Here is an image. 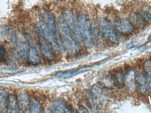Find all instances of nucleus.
<instances>
[{
	"label": "nucleus",
	"mask_w": 151,
	"mask_h": 113,
	"mask_svg": "<svg viewBox=\"0 0 151 113\" xmlns=\"http://www.w3.org/2000/svg\"><path fill=\"white\" fill-rule=\"evenodd\" d=\"M78 23L85 43L89 47L91 46L93 44V34L89 18L87 15L82 14L79 16Z\"/></svg>",
	"instance_id": "f257e3e1"
},
{
	"label": "nucleus",
	"mask_w": 151,
	"mask_h": 113,
	"mask_svg": "<svg viewBox=\"0 0 151 113\" xmlns=\"http://www.w3.org/2000/svg\"><path fill=\"white\" fill-rule=\"evenodd\" d=\"M99 23L105 37L113 43H119V35L111 23L106 19L101 18L99 20Z\"/></svg>",
	"instance_id": "f03ea898"
},
{
	"label": "nucleus",
	"mask_w": 151,
	"mask_h": 113,
	"mask_svg": "<svg viewBox=\"0 0 151 113\" xmlns=\"http://www.w3.org/2000/svg\"><path fill=\"white\" fill-rule=\"evenodd\" d=\"M116 30L124 35H129L134 31V27L131 21L126 18H122L115 22Z\"/></svg>",
	"instance_id": "7ed1b4c3"
},
{
	"label": "nucleus",
	"mask_w": 151,
	"mask_h": 113,
	"mask_svg": "<svg viewBox=\"0 0 151 113\" xmlns=\"http://www.w3.org/2000/svg\"><path fill=\"white\" fill-rule=\"evenodd\" d=\"M45 20L46 24L47 26L48 31L52 36V38L54 40L55 45H58L57 38L56 35L57 33V28H56V21L54 16L52 13L50 12H46L45 13Z\"/></svg>",
	"instance_id": "20e7f679"
},
{
	"label": "nucleus",
	"mask_w": 151,
	"mask_h": 113,
	"mask_svg": "<svg viewBox=\"0 0 151 113\" xmlns=\"http://www.w3.org/2000/svg\"><path fill=\"white\" fill-rule=\"evenodd\" d=\"M38 27L42 39L50 45H52L53 43L55 45L54 40L48 31L46 23L44 21H40L38 23Z\"/></svg>",
	"instance_id": "39448f33"
},
{
	"label": "nucleus",
	"mask_w": 151,
	"mask_h": 113,
	"mask_svg": "<svg viewBox=\"0 0 151 113\" xmlns=\"http://www.w3.org/2000/svg\"><path fill=\"white\" fill-rule=\"evenodd\" d=\"M6 110L9 113H19L20 106L17 97L13 95H9L7 102Z\"/></svg>",
	"instance_id": "423d86ee"
},
{
	"label": "nucleus",
	"mask_w": 151,
	"mask_h": 113,
	"mask_svg": "<svg viewBox=\"0 0 151 113\" xmlns=\"http://www.w3.org/2000/svg\"><path fill=\"white\" fill-rule=\"evenodd\" d=\"M28 61L33 65H38L40 63L41 58L38 51L34 47L28 48L27 51Z\"/></svg>",
	"instance_id": "0eeeda50"
},
{
	"label": "nucleus",
	"mask_w": 151,
	"mask_h": 113,
	"mask_svg": "<svg viewBox=\"0 0 151 113\" xmlns=\"http://www.w3.org/2000/svg\"><path fill=\"white\" fill-rule=\"evenodd\" d=\"M59 27L62 38H73V32L63 18H60Z\"/></svg>",
	"instance_id": "6e6552de"
},
{
	"label": "nucleus",
	"mask_w": 151,
	"mask_h": 113,
	"mask_svg": "<svg viewBox=\"0 0 151 113\" xmlns=\"http://www.w3.org/2000/svg\"><path fill=\"white\" fill-rule=\"evenodd\" d=\"M52 109L55 113H70V110L65 102L62 100L55 101L52 104Z\"/></svg>",
	"instance_id": "1a4fd4ad"
},
{
	"label": "nucleus",
	"mask_w": 151,
	"mask_h": 113,
	"mask_svg": "<svg viewBox=\"0 0 151 113\" xmlns=\"http://www.w3.org/2000/svg\"><path fill=\"white\" fill-rule=\"evenodd\" d=\"M113 79L118 88L122 89L124 86L125 76L122 70H118L114 73Z\"/></svg>",
	"instance_id": "9d476101"
},
{
	"label": "nucleus",
	"mask_w": 151,
	"mask_h": 113,
	"mask_svg": "<svg viewBox=\"0 0 151 113\" xmlns=\"http://www.w3.org/2000/svg\"><path fill=\"white\" fill-rule=\"evenodd\" d=\"M8 92L6 90H0V113L6 111Z\"/></svg>",
	"instance_id": "9b49d317"
},
{
	"label": "nucleus",
	"mask_w": 151,
	"mask_h": 113,
	"mask_svg": "<svg viewBox=\"0 0 151 113\" xmlns=\"http://www.w3.org/2000/svg\"><path fill=\"white\" fill-rule=\"evenodd\" d=\"M137 80L141 92L146 93L149 88L147 78L144 75L139 74L137 76Z\"/></svg>",
	"instance_id": "f8f14e48"
},
{
	"label": "nucleus",
	"mask_w": 151,
	"mask_h": 113,
	"mask_svg": "<svg viewBox=\"0 0 151 113\" xmlns=\"http://www.w3.org/2000/svg\"><path fill=\"white\" fill-rule=\"evenodd\" d=\"M28 108L30 113H41L42 111L40 103L35 98L29 100Z\"/></svg>",
	"instance_id": "ddd939ff"
},
{
	"label": "nucleus",
	"mask_w": 151,
	"mask_h": 113,
	"mask_svg": "<svg viewBox=\"0 0 151 113\" xmlns=\"http://www.w3.org/2000/svg\"><path fill=\"white\" fill-rule=\"evenodd\" d=\"M135 72L134 70H131L127 74L125 77V82L127 84L128 87L130 88H133L134 87Z\"/></svg>",
	"instance_id": "4468645a"
},
{
	"label": "nucleus",
	"mask_w": 151,
	"mask_h": 113,
	"mask_svg": "<svg viewBox=\"0 0 151 113\" xmlns=\"http://www.w3.org/2000/svg\"><path fill=\"white\" fill-rule=\"evenodd\" d=\"M133 23L138 27H142L145 23V19L139 13H134L132 16Z\"/></svg>",
	"instance_id": "2eb2a0df"
},
{
	"label": "nucleus",
	"mask_w": 151,
	"mask_h": 113,
	"mask_svg": "<svg viewBox=\"0 0 151 113\" xmlns=\"http://www.w3.org/2000/svg\"><path fill=\"white\" fill-rule=\"evenodd\" d=\"M78 71V69H73L70 70L68 71H64V72H60L56 73L55 76L57 77H68L72 76L73 75H75L76 73Z\"/></svg>",
	"instance_id": "dca6fc26"
},
{
	"label": "nucleus",
	"mask_w": 151,
	"mask_h": 113,
	"mask_svg": "<svg viewBox=\"0 0 151 113\" xmlns=\"http://www.w3.org/2000/svg\"><path fill=\"white\" fill-rule=\"evenodd\" d=\"M41 49L43 55L47 58L50 60L54 59L53 53L48 47L45 45H42L41 47Z\"/></svg>",
	"instance_id": "f3484780"
},
{
	"label": "nucleus",
	"mask_w": 151,
	"mask_h": 113,
	"mask_svg": "<svg viewBox=\"0 0 151 113\" xmlns=\"http://www.w3.org/2000/svg\"><path fill=\"white\" fill-rule=\"evenodd\" d=\"M4 33L5 37L10 40H12L13 39H14L16 38V34L15 33L14 31L10 27H6L4 29Z\"/></svg>",
	"instance_id": "a211bd4d"
},
{
	"label": "nucleus",
	"mask_w": 151,
	"mask_h": 113,
	"mask_svg": "<svg viewBox=\"0 0 151 113\" xmlns=\"http://www.w3.org/2000/svg\"><path fill=\"white\" fill-rule=\"evenodd\" d=\"M62 41L64 47L67 50H71L73 47V38H62Z\"/></svg>",
	"instance_id": "6ab92c4d"
},
{
	"label": "nucleus",
	"mask_w": 151,
	"mask_h": 113,
	"mask_svg": "<svg viewBox=\"0 0 151 113\" xmlns=\"http://www.w3.org/2000/svg\"><path fill=\"white\" fill-rule=\"evenodd\" d=\"M29 102L28 98L26 95H21L20 96L19 101V102L22 108H26L27 106L28 107Z\"/></svg>",
	"instance_id": "aec40b11"
},
{
	"label": "nucleus",
	"mask_w": 151,
	"mask_h": 113,
	"mask_svg": "<svg viewBox=\"0 0 151 113\" xmlns=\"http://www.w3.org/2000/svg\"><path fill=\"white\" fill-rule=\"evenodd\" d=\"M144 69L148 78L151 79V61H147L145 63Z\"/></svg>",
	"instance_id": "412c9836"
},
{
	"label": "nucleus",
	"mask_w": 151,
	"mask_h": 113,
	"mask_svg": "<svg viewBox=\"0 0 151 113\" xmlns=\"http://www.w3.org/2000/svg\"><path fill=\"white\" fill-rule=\"evenodd\" d=\"M143 17L145 21L151 25V10L145 11L143 14Z\"/></svg>",
	"instance_id": "4be33fe9"
},
{
	"label": "nucleus",
	"mask_w": 151,
	"mask_h": 113,
	"mask_svg": "<svg viewBox=\"0 0 151 113\" xmlns=\"http://www.w3.org/2000/svg\"><path fill=\"white\" fill-rule=\"evenodd\" d=\"M6 55V50L3 46L0 47V63L4 61Z\"/></svg>",
	"instance_id": "5701e85b"
}]
</instances>
